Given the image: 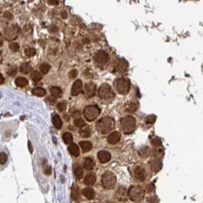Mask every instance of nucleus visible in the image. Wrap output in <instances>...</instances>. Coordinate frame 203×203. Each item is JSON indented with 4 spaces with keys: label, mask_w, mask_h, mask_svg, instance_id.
Wrapping results in <instances>:
<instances>
[{
    "label": "nucleus",
    "mask_w": 203,
    "mask_h": 203,
    "mask_svg": "<svg viewBox=\"0 0 203 203\" xmlns=\"http://www.w3.org/2000/svg\"><path fill=\"white\" fill-rule=\"evenodd\" d=\"M121 128L125 135L133 133L136 127V120L133 117L127 116L122 118L120 121Z\"/></svg>",
    "instance_id": "obj_1"
},
{
    "label": "nucleus",
    "mask_w": 203,
    "mask_h": 203,
    "mask_svg": "<svg viewBox=\"0 0 203 203\" xmlns=\"http://www.w3.org/2000/svg\"><path fill=\"white\" fill-rule=\"evenodd\" d=\"M114 121L111 117H105L97 123L98 131L102 134H107L114 128Z\"/></svg>",
    "instance_id": "obj_2"
},
{
    "label": "nucleus",
    "mask_w": 203,
    "mask_h": 203,
    "mask_svg": "<svg viewBox=\"0 0 203 203\" xmlns=\"http://www.w3.org/2000/svg\"><path fill=\"white\" fill-rule=\"evenodd\" d=\"M114 86L118 93L122 95H126L128 93L131 89L130 81L125 78H118L114 82Z\"/></svg>",
    "instance_id": "obj_3"
},
{
    "label": "nucleus",
    "mask_w": 203,
    "mask_h": 203,
    "mask_svg": "<svg viewBox=\"0 0 203 203\" xmlns=\"http://www.w3.org/2000/svg\"><path fill=\"white\" fill-rule=\"evenodd\" d=\"M102 183L105 189H112L117 183L116 176L112 172L106 171L102 176Z\"/></svg>",
    "instance_id": "obj_4"
},
{
    "label": "nucleus",
    "mask_w": 203,
    "mask_h": 203,
    "mask_svg": "<svg viewBox=\"0 0 203 203\" xmlns=\"http://www.w3.org/2000/svg\"><path fill=\"white\" fill-rule=\"evenodd\" d=\"M109 60V54L104 50H99L95 54L94 61L97 67H99L100 69H105L107 67L108 63Z\"/></svg>",
    "instance_id": "obj_5"
},
{
    "label": "nucleus",
    "mask_w": 203,
    "mask_h": 203,
    "mask_svg": "<svg viewBox=\"0 0 203 203\" xmlns=\"http://www.w3.org/2000/svg\"><path fill=\"white\" fill-rule=\"evenodd\" d=\"M144 189L140 186H131L127 192V196L133 202H140L144 197Z\"/></svg>",
    "instance_id": "obj_6"
},
{
    "label": "nucleus",
    "mask_w": 203,
    "mask_h": 203,
    "mask_svg": "<svg viewBox=\"0 0 203 203\" xmlns=\"http://www.w3.org/2000/svg\"><path fill=\"white\" fill-rule=\"evenodd\" d=\"M100 114V109L96 105H89L84 109V116L87 121L92 122Z\"/></svg>",
    "instance_id": "obj_7"
},
{
    "label": "nucleus",
    "mask_w": 203,
    "mask_h": 203,
    "mask_svg": "<svg viewBox=\"0 0 203 203\" xmlns=\"http://www.w3.org/2000/svg\"><path fill=\"white\" fill-rule=\"evenodd\" d=\"M99 96L102 99L104 100L112 99L114 97V93L110 86L108 84H103L100 86L99 89Z\"/></svg>",
    "instance_id": "obj_8"
},
{
    "label": "nucleus",
    "mask_w": 203,
    "mask_h": 203,
    "mask_svg": "<svg viewBox=\"0 0 203 203\" xmlns=\"http://www.w3.org/2000/svg\"><path fill=\"white\" fill-rule=\"evenodd\" d=\"M127 63L124 60H117L114 63V70L118 73H123L127 70Z\"/></svg>",
    "instance_id": "obj_9"
},
{
    "label": "nucleus",
    "mask_w": 203,
    "mask_h": 203,
    "mask_svg": "<svg viewBox=\"0 0 203 203\" xmlns=\"http://www.w3.org/2000/svg\"><path fill=\"white\" fill-rule=\"evenodd\" d=\"M96 92V86L93 83H88L86 84L84 88V93L88 98L94 96Z\"/></svg>",
    "instance_id": "obj_10"
},
{
    "label": "nucleus",
    "mask_w": 203,
    "mask_h": 203,
    "mask_svg": "<svg viewBox=\"0 0 203 203\" xmlns=\"http://www.w3.org/2000/svg\"><path fill=\"white\" fill-rule=\"evenodd\" d=\"M135 177L139 182H143L146 178V173L140 166H137L135 170Z\"/></svg>",
    "instance_id": "obj_11"
},
{
    "label": "nucleus",
    "mask_w": 203,
    "mask_h": 203,
    "mask_svg": "<svg viewBox=\"0 0 203 203\" xmlns=\"http://www.w3.org/2000/svg\"><path fill=\"white\" fill-rule=\"evenodd\" d=\"M82 89H83V83L80 79H77L73 85L72 89H71V94L74 96H77L81 92Z\"/></svg>",
    "instance_id": "obj_12"
},
{
    "label": "nucleus",
    "mask_w": 203,
    "mask_h": 203,
    "mask_svg": "<svg viewBox=\"0 0 203 203\" xmlns=\"http://www.w3.org/2000/svg\"><path fill=\"white\" fill-rule=\"evenodd\" d=\"M120 139H121V134L119 133V132H118V131H114V132H112V133H111L109 135V137H108V138H107V140L109 144H117V143L119 142Z\"/></svg>",
    "instance_id": "obj_13"
},
{
    "label": "nucleus",
    "mask_w": 203,
    "mask_h": 203,
    "mask_svg": "<svg viewBox=\"0 0 203 203\" xmlns=\"http://www.w3.org/2000/svg\"><path fill=\"white\" fill-rule=\"evenodd\" d=\"M98 159L102 163H105L110 161L111 154L106 150H101L98 153Z\"/></svg>",
    "instance_id": "obj_14"
},
{
    "label": "nucleus",
    "mask_w": 203,
    "mask_h": 203,
    "mask_svg": "<svg viewBox=\"0 0 203 203\" xmlns=\"http://www.w3.org/2000/svg\"><path fill=\"white\" fill-rule=\"evenodd\" d=\"M127 192L124 187H120L116 192V198L119 201L125 202L127 200Z\"/></svg>",
    "instance_id": "obj_15"
},
{
    "label": "nucleus",
    "mask_w": 203,
    "mask_h": 203,
    "mask_svg": "<svg viewBox=\"0 0 203 203\" xmlns=\"http://www.w3.org/2000/svg\"><path fill=\"white\" fill-rule=\"evenodd\" d=\"M96 176L94 173H89L86 176L85 179H84V183L87 186H92L96 183Z\"/></svg>",
    "instance_id": "obj_16"
},
{
    "label": "nucleus",
    "mask_w": 203,
    "mask_h": 203,
    "mask_svg": "<svg viewBox=\"0 0 203 203\" xmlns=\"http://www.w3.org/2000/svg\"><path fill=\"white\" fill-rule=\"evenodd\" d=\"M162 168V163H161L160 159H157L152 161L151 162V169L153 170V172L154 173H157Z\"/></svg>",
    "instance_id": "obj_17"
},
{
    "label": "nucleus",
    "mask_w": 203,
    "mask_h": 203,
    "mask_svg": "<svg viewBox=\"0 0 203 203\" xmlns=\"http://www.w3.org/2000/svg\"><path fill=\"white\" fill-rule=\"evenodd\" d=\"M84 167L87 170H92L95 167V162L91 157H86L84 161Z\"/></svg>",
    "instance_id": "obj_18"
},
{
    "label": "nucleus",
    "mask_w": 203,
    "mask_h": 203,
    "mask_svg": "<svg viewBox=\"0 0 203 203\" xmlns=\"http://www.w3.org/2000/svg\"><path fill=\"white\" fill-rule=\"evenodd\" d=\"M125 109L126 112H127L133 113L137 109V104L135 102H127L125 106Z\"/></svg>",
    "instance_id": "obj_19"
},
{
    "label": "nucleus",
    "mask_w": 203,
    "mask_h": 203,
    "mask_svg": "<svg viewBox=\"0 0 203 203\" xmlns=\"http://www.w3.org/2000/svg\"><path fill=\"white\" fill-rule=\"evenodd\" d=\"M68 150L69 152H70L73 156H74V157H79V147H78L76 144L71 143L70 146H69Z\"/></svg>",
    "instance_id": "obj_20"
},
{
    "label": "nucleus",
    "mask_w": 203,
    "mask_h": 203,
    "mask_svg": "<svg viewBox=\"0 0 203 203\" xmlns=\"http://www.w3.org/2000/svg\"><path fill=\"white\" fill-rule=\"evenodd\" d=\"M83 194L88 199H93L95 198V191L92 188H86L83 190Z\"/></svg>",
    "instance_id": "obj_21"
},
{
    "label": "nucleus",
    "mask_w": 203,
    "mask_h": 203,
    "mask_svg": "<svg viewBox=\"0 0 203 203\" xmlns=\"http://www.w3.org/2000/svg\"><path fill=\"white\" fill-rule=\"evenodd\" d=\"M72 199L75 201H77L80 198V193H79V189L76 184H73L72 186V192H71Z\"/></svg>",
    "instance_id": "obj_22"
},
{
    "label": "nucleus",
    "mask_w": 203,
    "mask_h": 203,
    "mask_svg": "<svg viewBox=\"0 0 203 203\" xmlns=\"http://www.w3.org/2000/svg\"><path fill=\"white\" fill-rule=\"evenodd\" d=\"M79 145H80V147L83 149V151L84 153L90 151L92 148V143L89 142V141H81V142L79 143Z\"/></svg>",
    "instance_id": "obj_23"
},
{
    "label": "nucleus",
    "mask_w": 203,
    "mask_h": 203,
    "mask_svg": "<svg viewBox=\"0 0 203 203\" xmlns=\"http://www.w3.org/2000/svg\"><path fill=\"white\" fill-rule=\"evenodd\" d=\"M138 153L140 157H143V158H147L150 154V148L148 147H143L138 150Z\"/></svg>",
    "instance_id": "obj_24"
},
{
    "label": "nucleus",
    "mask_w": 203,
    "mask_h": 203,
    "mask_svg": "<svg viewBox=\"0 0 203 203\" xmlns=\"http://www.w3.org/2000/svg\"><path fill=\"white\" fill-rule=\"evenodd\" d=\"M20 70H21V72L22 73L28 74L32 71V67L29 64V63H24L21 65Z\"/></svg>",
    "instance_id": "obj_25"
},
{
    "label": "nucleus",
    "mask_w": 203,
    "mask_h": 203,
    "mask_svg": "<svg viewBox=\"0 0 203 203\" xmlns=\"http://www.w3.org/2000/svg\"><path fill=\"white\" fill-rule=\"evenodd\" d=\"M80 135L83 137H89L91 135V128L89 126L84 125L82 127L81 131H80Z\"/></svg>",
    "instance_id": "obj_26"
},
{
    "label": "nucleus",
    "mask_w": 203,
    "mask_h": 203,
    "mask_svg": "<svg viewBox=\"0 0 203 203\" xmlns=\"http://www.w3.org/2000/svg\"><path fill=\"white\" fill-rule=\"evenodd\" d=\"M53 124H54V126L57 128V129H60L62 127V125H63V122L61 121L60 118L58 114H56L54 115V118H53Z\"/></svg>",
    "instance_id": "obj_27"
},
{
    "label": "nucleus",
    "mask_w": 203,
    "mask_h": 203,
    "mask_svg": "<svg viewBox=\"0 0 203 203\" xmlns=\"http://www.w3.org/2000/svg\"><path fill=\"white\" fill-rule=\"evenodd\" d=\"M50 94L54 98H60L62 95V91L59 87L54 86L50 89Z\"/></svg>",
    "instance_id": "obj_28"
},
{
    "label": "nucleus",
    "mask_w": 203,
    "mask_h": 203,
    "mask_svg": "<svg viewBox=\"0 0 203 203\" xmlns=\"http://www.w3.org/2000/svg\"><path fill=\"white\" fill-rule=\"evenodd\" d=\"M153 157L157 159H161L163 157V154H164V150L162 148H157L153 149Z\"/></svg>",
    "instance_id": "obj_29"
},
{
    "label": "nucleus",
    "mask_w": 203,
    "mask_h": 203,
    "mask_svg": "<svg viewBox=\"0 0 203 203\" xmlns=\"http://www.w3.org/2000/svg\"><path fill=\"white\" fill-rule=\"evenodd\" d=\"M16 85L19 87H24L28 85V80L24 77H18L15 79Z\"/></svg>",
    "instance_id": "obj_30"
},
{
    "label": "nucleus",
    "mask_w": 203,
    "mask_h": 203,
    "mask_svg": "<svg viewBox=\"0 0 203 203\" xmlns=\"http://www.w3.org/2000/svg\"><path fill=\"white\" fill-rule=\"evenodd\" d=\"M32 94H34L35 96H44L45 94H46V91H45V89L43 88H41V87H37V88H35L32 90Z\"/></svg>",
    "instance_id": "obj_31"
},
{
    "label": "nucleus",
    "mask_w": 203,
    "mask_h": 203,
    "mask_svg": "<svg viewBox=\"0 0 203 203\" xmlns=\"http://www.w3.org/2000/svg\"><path fill=\"white\" fill-rule=\"evenodd\" d=\"M42 74H41V73L38 72V71H35V72L32 73L31 78H32V79L34 82H36V83H37V82L40 81V80L42 79Z\"/></svg>",
    "instance_id": "obj_32"
},
{
    "label": "nucleus",
    "mask_w": 203,
    "mask_h": 203,
    "mask_svg": "<svg viewBox=\"0 0 203 203\" xmlns=\"http://www.w3.org/2000/svg\"><path fill=\"white\" fill-rule=\"evenodd\" d=\"M63 139L65 144H67L73 143V135L70 133H68V132L65 133L64 135H63Z\"/></svg>",
    "instance_id": "obj_33"
},
{
    "label": "nucleus",
    "mask_w": 203,
    "mask_h": 203,
    "mask_svg": "<svg viewBox=\"0 0 203 203\" xmlns=\"http://www.w3.org/2000/svg\"><path fill=\"white\" fill-rule=\"evenodd\" d=\"M74 174L77 179H82L83 176V170L80 166H76V168L74 169Z\"/></svg>",
    "instance_id": "obj_34"
},
{
    "label": "nucleus",
    "mask_w": 203,
    "mask_h": 203,
    "mask_svg": "<svg viewBox=\"0 0 203 203\" xmlns=\"http://www.w3.org/2000/svg\"><path fill=\"white\" fill-rule=\"evenodd\" d=\"M40 70L42 72V73L47 74L50 70V65L47 63H44L40 66Z\"/></svg>",
    "instance_id": "obj_35"
},
{
    "label": "nucleus",
    "mask_w": 203,
    "mask_h": 203,
    "mask_svg": "<svg viewBox=\"0 0 203 203\" xmlns=\"http://www.w3.org/2000/svg\"><path fill=\"white\" fill-rule=\"evenodd\" d=\"M156 117L153 114H150V115H148L145 118V123H146L148 125H152L155 122Z\"/></svg>",
    "instance_id": "obj_36"
},
{
    "label": "nucleus",
    "mask_w": 203,
    "mask_h": 203,
    "mask_svg": "<svg viewBox=\"0 0 203 203\" xmlns=\"http://www.w3.org/2000/svg\"><path fill=\"white\" fill-rule=\"evenodd\" d=\"M24 54H25V55L28 57H33V56H35V54H36V50H35V48H28V49H26L25 51H24Z\"/></svg>",
    "instance_id": "obj_37"
},
{
    "label": "nucleus",
    "mask_w": 203,
    "mask_h": 203,
    "mask_svg": "<svg viewBox=\"0 0 203 203\" xmlns=\"http://www.w3.org/2000/svg\"><path fill=\"white\" fill-rule=\"evenodd\" d=\"M74 125H75V126H76V127H82L83 126L85 125L86 123H85V122L83 121V119L79 118H76V119L74 120Z\"/></svg>",
    "instance_id": "obj_38"
},
{
    "label": "nucleus",
    "mask_w": 203,
    "mask_h": 203,
    "mask_svg": "<svg viewBox=\"0 0 203 203\" xmlns=\"http://www.w3.org/2000/svg\"><path fill=\"white\" fill-rule=\"evenodd\" d=\"M8 156L6 153H0V164H5L7 161Z\"/></svg>",
    "instance_id": "obj_39"
},
{
    "label": "nucleus",
    "mask_w": 203,
    "mask_h": 203,
    "mask_svg": "<svg viewBox=\"0 0 203 203\" xmlns=\"http://www.w3.org/2000/svg\"><path fill=\"white\" fill-rule=\"evenodd\" d=\"M152 144H153V146L160 147L161 145V140L157 137H155L152 139Z\"/></svg>",
    "instance_id": "obj_40"
},
{
    "label": "nucleus",
    "mask_w": 203,
    "mask_h": 203,
    "mask_svg": "<svg viewBox=\"0 0 203 203\" xmlns=\"http://www.w3.org/2000/svg\"><path fill=\"white\" fill-rule=\"evenodd\" d=\"M9 48L13 52H17L19 50V45L18 43H12Z\"/></svg>",
    "instance_id": "obj_41"
},
{
    "label": "nucleus",
    "mask_w": 203,
    "mask_h": 203,
    "mask_svg": "<svg viewBox=\"0 0 203 203\" xmlns=\"http://www.w3.org/2000/svg\"><path fill=\"white\" fill-rule=\"evenodd\" d=\"M57 109L60 112H64L67 109V105L65 102H60L57 105Z\"/></svg>",
    "instance_id": "obj_42"
},
{
    "label": "nucleus",
    "mask_w": 203,
    "mask_h": 203,
    "mask_svg": "<svg viewBox=\"0 0 203 203\" xmlns=\"http://www.w3.org/2000/svg\"><path fill=\"white\" fill-rule=\"evenodd\" d=\"M77 74H78L77 70L74 69V70H72L70 73H69V77L71 78V79H74V78L76 77Z\"/></svg>",
    "instance_id": "obj_43"
},
{
    "label": "nucleus",
    "mask_w": 203,
    "mask_h": 203,
    "mask_svg": "<svg viewBox=\"0 0 203 203\" xmlns=\"http://www.w3.org/2000/svg\"><path fill=\"white\" fill-rule=\"evenodd\" d=\"M8 74L9 75V76H15V74H16V68H12V69H10L9 71H8Z\"/></svg>",
    "instance_id": "obj_44"
},
{
    "label": "nucleus",
    "mask_w": 203,
    "mask_h": 203,
    "mask_svg": "<svg viewBox=\"0 0 203 203\" xmlns=\"http://www.w3.org/2000/svg\"><path fill=\"white\" fill-rule=\"evenodd\" d=\"M44 173H45L46 175H50L51 174V168L50 166H46L44 170Z\"/></svg>",
    "instance_id": "obj_45"
},
{
    "label": "nucleus",
    "mask_w": 203,
    "mask_h": 203,
    "mask_svg": "<svg viewBox=\"0 0 203 203\" xmlns=\"http://www.w3.org/2000/svg\"><path fill=\"white\" fill-rule=\"evenodd\" d=\"M4 82H5V79H4L3 76H2V74H0V85L3 84Z\"/></svg>",
    "instance_id": "obj_46"
},
{
    "label": "nucleus",
    "mask_w": 203,
    "mask_h": 203,
    "mask_svg": "<svg viewBox=\"0 0 203 203\" xmlns=\"http://www.w3.org/2000/svg\"><path fill=\"white\" fill-rule=\"evenodd\" d=\"M48 2L52 5H54V4L57 3V0H48Z\"/></svg>",
    "instance_id": "obj_47"
},
{
    "label": "nucleus",
    "mask_w": 203,
    "mask_h": 203,
    "mask_svg": "<svg viewBox=\"0 0 203 203\" xmlns=\"http://www.w3.org/2000/svg\"><path fill=\"white\" fill-rule=\"evenodd\" d=\"M28 146H29V150L31 151V153H32L33 150H32V144H31V142H28Z\"/></svg>",
    "instance_id": "obj_48"
}]
</instances>
